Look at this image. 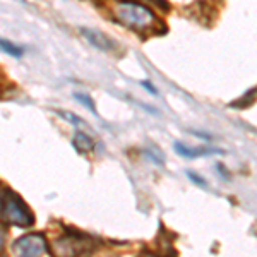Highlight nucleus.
Instances as JSON below:
<instances>
[{
    "label": "nucleus",
    "instance_id": "obj_3",
    "mask_svg": "<svg viewBox=\"0 0 257 257\" xmlns=\"http://www.w3.org/2000/svg\"><path fill=\"white\" fill-rule=\"evenodd\" d=\"M12 250L18 257H41V254L47 252V242L40 233L26 235L12 243Z\"/></svg>",
    "mask_w": 257,
    "mask_h": 257
},
{
    "label": "nucleus",
    "instance_id": "obj_9",
    "mask_svg": "<svg viewBox=\"0 0 257 257\" xmlns=\"http://www.w3.org/2000/svg\"><path fill=\"white\" fill-rule=\"evenodd\" d=\"M57 113H59L62 118H65V120H69L70 123H74V125H79V123H84L81 118H77L74 113H67V111H57Z\"/></svg>",
    "mask_w": 257,
    "mask_h": 257
},
{
    "label": "nucleus",
    "instance_id": "obj_4",
    "mask_svg": "<svg viewBox=\"0 0 257 257\" xmlns=\"http://www.w3.org/2000/svg\"><path fill=\"white\" fill-rule=\"evenodd\" d=\"M81 35L84 36V38L88 40L94 48L101 50V52H110V50H113V48H115V43H113V41H111L106 35H103L101 31H98V30L81 28Z\"/></svg>",
    "mask_w": 257,
    "mask_h": 257
},
{
    "label": "nucleus",
    "instance_id": "obj_1",
    "mask_svg": "<svg viewBox=\"0 0 257 257\" xmlns=\"http://www.w3.org/2000/svg\"><path fill=\"white\" fill-rule=\"evenodd\" d=\"M115 16L122 24L134 31H148L156 23V18L146 6L132 0H118L115 4Z\"/></svg>",
    "mask_w": 257,
    "mask_h": 257
},
{
    "label": "nucleus",
    "instance_id": "obj_6",
    "mask_svg": "<svg viewBox=\"0 0 257 257\" xmlns=\"http://www.w3.org/2000/svg\"><path fill=\"white\" fill-rule=\"evenodd\" d=\"M74 146L79 149L81 153H88L94 149V141L88 134H84V132H77L76 138H74Z\"/></svg>",
    "mask_w": 257,
    "mask_h": 257
},
{
    "label": "nucleus",
    "instance_id": "obj_11",
    "mask_svg": "<svg viewBox=\"0 0 257 257\" xmlns=\"http://www.w3.org/2000/svg\"><path fill=\"white\" fill-rule=\"evenodd\" d=\"M141 86H144V88H146L148 93H151V94H156V93H158V91L155 89V86H153L149 81H143V82H141Z\"/></svg>",
    "mask_w": 257,
    "mask_h": 257
},
{
    "label": "nucleus",
    "instance_id": "obj_12",
    "mask_svg": "<svg viewBox=\"0 0 257 257\" xmlns=\"http://www.w3.org/2000/svg\"><path fill=\"white\" fill-rule=\"evenodd\" d=\"M4 237H6V233H4L2 225H0V247H2V243H4Z\"/></svg>",
    "mask_w": 257,
    "mask_h": 257
},
{
    "label": "nucleus",
    "instance_id": "obj_10",
    "mask_svg": "<svg viewBox=\"0 0 257 257\" xmlns=\"http://www.w3.org/2000/svg\"><path fill=\"white\" fill-rule=\"evenodd\" d=\"M187 177H189L192 182H196V184L199 185V187H206V182H204V178H201L199 175H196V173H190V172H187Z\"/></svg>",
    "mask_w": 257,
    "mask_h": 257
},
{
    "label": "nucleus",
    "instance_id": "obj_7",
    "mask_svg": "<svg viewBox=\"0 0 257 257\" xmlns=\"http://www.w3.org/2000/svg\"><path fill=\"white\" fill-rule=\"evenodd\" d=\"M0 50H2L4 53H7V55L14 57V59H19V57H23V53H24V48H21L18 45L11 43V41H7L4 38H0Z\"/></svg>",
    "mask_w": 257,
    "mask_h": 257
},
{
    "label": "nucleus",
    "instance_id": "obj_2",
    "mask_svg": "<svg viewBox=\"0 0 257 257\" xmlns=\"http://www.w3.org/2000/svg\"><path fill=\"white\" fill-rule=\"evenodd\" d=\"M0 214L9 223L18 226H30L33 223L30 208L24 204L18 194L11 190H4L0 194Z\"/></svg>",
    "mask_w": 257,
    "mask_h": 257
},
{
    "label": "nucleus",
    "instance_id": "obj_5",
    "mask_svg": "<svg viewBox=\"0 0 257 257\" xmlns=\"http://www.w3.org/2000/svg\"><path fill=\"white\" fill-rule=\"evenodd\" d=\"M175 151L180 153L182 156L185 158H199V156H208V155H218V153H223L219 149H206V148H201V149H196V148H189L182 143H177L175 144Z\"/></svg>",
    "mask_w": 257,
    "mask_h": 257
},
{
    "label": "nucleus",
    "instance_id": "obj_8",
    "mask_svg": "<svg viewBox=\"0 0 257 257\" xmlns=\"http://www.w3.org/2000/svg\"><path fill=\"white\" fill-rule=\"evenodd\" d=\"M76 96V99H79V103L81 105H84L86 108H88L89 111H93V113H96V106H94V103H93V99H91L88 94H82V93H76L74 94Z\"/></svg>",
    "mask_w": 257,
    "mask_h": 257
}]
</instances>
